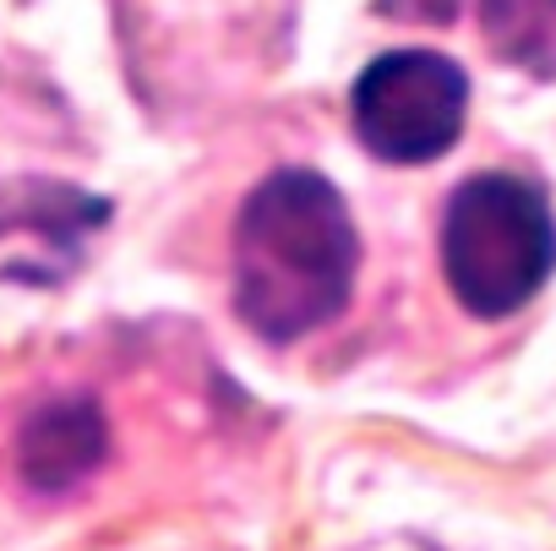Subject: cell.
<instances>
[{
  "label": "cell",
  "instance_id": "2",
  "mask_svg": "<svg viewBox=\"0 0 556 551\" xmlns=\"http://www.w3.org/2000/svg\"><path fill=\"white\" fill-rule=\"evenodd\" d=\"M442 273L464 312L496 323L523 312L556 273V218L523 175H469L442 213Z\"/></svg>",
  "mask_w": 556,
  "mask_h": 551
},
{
  "label": "cell",
  "instance_id": "3",
  "mask_svg": "<svg viewBox=\"0 0 556 551\" xmlns=\"http://www.w3.org/2000/svg\"><path fill=\"white\" fill-rule=\"evenodd\" d=\"M469 77L437 50L377 55L350 88L355 137L388 164H431L464 137Z\"/></svg>",
  "mask_w": 556,
  "mask_h": 551
},
{
  "label": "cell",
  "instance_id": "1",
  "mask_svg": "<svg viewBox=\"0 0 556 551\" xmlns=\"http://www.w3.org/2000/svg\"><path fill=\"white\" fill-rule=\"evenodd\" d=\"M361 235L317 170L267 175L235 218V312L267 345H295L350 306Z\"/></svg>",
  "mask_w": 556,
  "mask_h": 551
},
{
  "label": "cell",
  "instance_id": "5",
  "mask_svg": "<svg viewBox=\"0 0 556 551\" xmlns=\"http://www.w3.org/2000/svg\"><path fill=\"white\" fill-rule=\"evenodd\" d=\"M382 17L399 23H480L491 55L518 72L556 77V0H377Z\"/></svg>",
  "mask_w": 556,
  "mask_h": 551
},
{
  "label": "cell",
  "instance_id": "6",
  "mask_svg": "<svg viewBox=\"0 0 556 551\" xmlns=\"http://www.w3.org/2000/svg\"><path fill=\"white\" fill-rule=\"evenodd\" d=\"M104 448H110V431H104V415L99 404L88 399H61V404H45L23 437H17V469L34 491H72L77 480H88L99 464H104Z\"/></svg>",
  "mask_w": 556,
  "mask_h": 551
},
{
  "label": "cell",
  "instance_id": "4",
  "mask_svg": "<svg viewBox=\"0 0 556 551\" xmlns=\"http://www.w3.org/2000/svg\"><path fill=\"white\" fill-rule=\"evenodd\" d=\"M104 202L55 180H23L0 191V279L50 285L77 267L83 240L104 224Z\"/></svg>",
  "mask_w": 556,
  "mask_h": 551
}]
</instances>
